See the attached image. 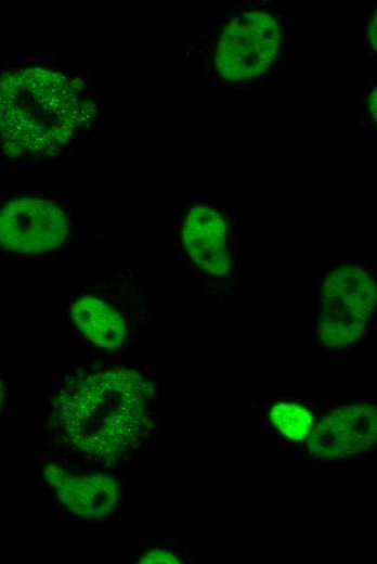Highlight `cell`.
Returning a JSON list of instances; mask_svg holds the SVG:
<instances>
[{"label": "cell", "instance_id": "obj_5", "mask_svg": "<svg viewBox=\"0 0 377 564\" xmlns=\"http://www.w3.org/2000/svg\"><path fill=\"white\" fill-rule=\"evenodd\" d=\"M183 267L218 299H230L240 282V257L233 221L225 209L197 201L185 211L179 232Z\"/></svg>", "mask_w": 377, "mask_h": 564}, {"label": "cell", "instance_id": "obj_9", "mask_svg": "<svg viewBox=\"0 0 377 564\" xmlns=\"http://www.w3.org/2000/svg\"><path fill=\"white\" fill-rule=\"evenodd\" d=\"M377 436L374 403L360 401L339 406L316 423L306 439L310 454L341 459L370 450Z\"/></svg>", "mask_w": 377, "mask_h": 564}, {"label": "cell", "instance_id": "obj_4", "mask_svg": "<svg viewBox=\"0 0 377 564\" xmlns=\"http://www.w3.org/2000/svg\"><path fill=\"white\" fill-rule=\"evenodd\" d=\"M145 296L130 272L77 289L66 305L70 324L105 350L129 346L147 319Z\"/></svg>", "mask_w": 377, "mask_h": 564}, {"label": "cell", "instance_id": "obj_1", "mask_svg": "<svg viewBox=\"0 0 377 564\" xmlns=\"http://www.w3.org/2000/svg\"><path fill=\"white\" fill-rule=\"evenodd\" d=\"M156 397L155 382L138 368L82 369L54 387L47 428L66 454L109 469L153 433Z\"/></svg>", "mask_w": 377, "mask_h": 564}, {"label": "cell", "instance_id": "obj_12", "mask_svg": "<svg viewBox=\"0 0 377 564\" xmlns=\"http://www.w3.org/2000/svg\"><path fill=\"white\" fill-rule=\"evenodd\" d=\"M366 36L373 49L376 50V14H374L368 21Z\"/></svg>", "mask_w": 377, "mask_h": 564}, {"label": "cell", "instance_id": "obj_15", "mask_svg": "<svg viewBox=\"0 0 377 564\" xmlns=\"http://www.w3.org/2000/svg\"><path fill=\"white\" fill-rule=\"evenodd\" d=\"M296 29V33L299 31V22L296 20V22L294 21V31Z\"/></svg>", "mask_w": 377, "mask_h": 564}, {"label": "cell", "instance_id": "obj_14", "mask_svg": "<svg viewBox=\"0 0 377 564\" xmlns=\"http://www.w3.org/2000/svg\"><path fill=\"white\" fill-rule=\"evenodd\" d=\"M5 397H6L5 386H4V383L0 380V412L4 406Z\"/></svg>", "mask_w": 377, "mask_h": 564}, {"label": "cell", "instance_id": "obj_6", "mask_svg": "<svg viewBox=\"0 0 377 564\" xmlns=\"http://www.w3.org/2000/svg\"><path fill=\"white\" fill-rule=\"evenodd\" d=\"M282 44L277 20L266 11L244 12L226 23L219 35L214 65L224 79L243 82L264 74Z\"/></svg>", "mask_w": 377, "mask_h": 564}, {"label": "cell", "instance_id": "obj_2", "mask_svg": "<svg viewBox=\"0 0 377 564\" xmlns=\"http://www.w3.org/2000/svg\"><path fill=\"white\" fill-rule=\"evenodd\" d=\"M83 85L42 66L0 75V139L10 157L55 154L95 115Z\"/></svg>", "mask_w": 377, "mask_h": 564}, {"label": "cell", "instance_id": "obj_13", "mask_svg": "<svg viewBox=\"0 0 377 564\" xmlns=\"http://www.w3.org/2000/svg\"><path fill=\"white\" fill-rule=\"evenodd\" d=\"M366 108L369 113V116L376 121V88L370 90V93L367 97Z\"/></svg>", "mask_w": 377, "mask_h": 564}, {"label": "cell", "instance_id": "obj_10", "mask_svg": "<svg viewBox=\"0 0 377 564\" xmlns=\"http://www.w3.org/2000/svg\"><path fill=\"white\" fill-rule=\"evenodd\" d=\"M269 420L280 434L292 441L306 440L315 425L311 408L295 400L274 402L269 410Z\"/></svg>", "mask_w": 377, "mask_h": 564}, {"label": "cell", "instance_id": "obj_11", "mask_svg": "<svg viewBox=\"0 0 377 564\" xmlns=\"http://www.w3.org/2000/svg\"><path fill=\"white\" fill-rule=\"evenodd\" d=\"M139 563H182L177 551L168 548H153L136 557Z\"/></svg>", "mask_w": 377, "mask_h": 564}, {"label": "cell", "instance_id": "obj_3", "mask_svg": "<svg viewBox=\"0 0 377 564\" xmlns=\"http://www.w3.org/2000/svg\"><path fill=\"white\" fill-rule=\"evenodd\" d=\"M377 304L373 265L344 260L325 265L316 284L314 334L328 350H342L366 334Z\"/></svg>", "mask_w": 377, "mask_h": 564}, {"label": "cell", "instance_id": "obj_7", "mask_svg": "<svg viewBox=\"0 0 377 564\" xmlns=\"http://www.w3.org/2000/svg\"><path fill=\"white\" fill-rule=\"evenodd\" d=\"M42 482L57 508L78 521H106L122 501L121 483L105 467L79 469L50 461L42 470Z\"/></svg>", "mask_w": 377, "mask_h": 564}, {"label": "cell", "instance_id": "obj_8", "mask_svg": "<svg viewBox=\"0 0 377 564\" xmlns=\"http://www.w3.org/2000/svg\"><path fill=\"white\" fill-rule=\"evenodd\" d=\"M66 209L41 196H20L0 208V246L21 255H44L63 248L70 238Z\"/></svg>", "mask_w": 377, "mask_h": 564}]
</instances>
